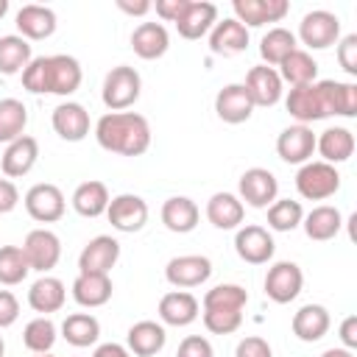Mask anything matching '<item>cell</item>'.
I'll return each instance as SVG.
<instances>
[{"label": "cell", "instance_id": "obj_1", "mask_svg": "<svg viewBox=\"0 0 357 357\" xmlns=\"http://www.w3.org/2000/svg\"><path fill=\"white\" fill-rule=\"evenodd\" d=\"M95 139L109 153L142 156L151 148V126L137 112H106L95 123Z\"/></svg>", "mask_w": 357, "mask_h": 357}, {"label": "cell", "instance_id": "obj_2", "mask_svg": "<svg viewBox=\"0 0 357 357\" xmlns=\"http://www.w3.org/2000/svg\"><path fill=\"white\" fill-rule=\"evenodd\" d=\"M139 92H142V78L128 64L112 67L100 86V98L109 112H126L128 106H134L139 100Z\"/></svg>", "mask_w": 357, "mask_h": 357}, {"label": "cell", "instance_id": "obj_3", "mask_svg": "<svg viewBox=\"0 0 357 357\" xmlns=\"http://www.w3.org/2000/svg\"><path fill=\"white\" fill-rule=\"evenodd\" d=\"M296 190L307 201H326L340 190V173L326 162H304L296 173Z\"/></svg>", "mask_w": 357, "mask_h": 357}, {"label": "cell", "instance_id": "obj_4", "mask_svg": "<svg viewBox=\"0 0 357 357\" xmlns=\"http://www.w3.org/2000/svg\"><path fill=\"white\" fill-rule=\"evenodd\" d=\"M310 50H326L332 45H337L340 39V20L337 14L332 11H324V8H315V11H307L298 22V36Z\"/></svg>", "mask_w": 357, "mask_h": 357}, {"label": "cell", "instance_id": "obj_5", "mask_svg": "<svg viewBox=\"0 0 357 357\" xmlns=\"http://www.w3.org/2000/svg\"><path fill=\"white\" fill-rule=\"evenodd\" d=\"M20 248L25 254L31 271H39V273L53 271L59 265V259H61V240L50 229H33V231H28Z\"/></svg>", "mask_w": 357, "mask_h": 357}, {"label": "cell", "instance_id": "obj_6", "mask_svg": "<svg viewBox=\"0 0 357 357\" xmlns=\"http://www.w3.org/2000/svg\"><path fill=\"white\" fill-rule=\"evenodd\" d=\"M301 287H304V273L290 259L273 262L265 273V296L276 304H290L293 298H298Z\"/></svg>", "mask_w": 357, "mask_h": 357}, {"label": "cell", "instance_id": "obj_7", "mask_svg": "<svg viewBox=\"0 0 357 357\" xmlns=\"http://www.w3.org/2000/svg\"><path fill=\"white\" fill-rule=\"evenodd\" d=\"M237 198L254 209H268L279 195V181L265 167H248L237 181Z\"/></svg>", "mask_w": 357, "mask_h": 357}, {"label": "cell", "instance_id": "obj_8", "mask_svg": "<svg viewBox=\"0 0 357 357\" xmlns=\"http://www.w3.org/2000/svg\"><path fill=\"white\" fill-rule=\"evenodd\" d=\"M22 204H25V212H28L33 220H39V223H56V220H61V215H64V209H67L64 192H61L56 184H47V181L33 184V187L25 192Z\"/></svg>", "mask_w": 357, "mask_h": 357}, {"label": "cell", "instance_id": "obj_9", "mask_svg": "<svg viewBox=\"0 0 357 357\" xmlns=\"http://www.w3.org/2000/svg\"><path fill=\"white\" fill-rule=\"evenodd\" d=\"M106 218H109L112 229L134 234V231H139L148 223V204L139 195H134V192H123V195H114L109 201Z\"/></svg>", "mask_w": 357, "mask_h": 357}, {"label": "cell", "instance_id": "obj_10", "mask_svg": "<svg viewBox=\"0 0 357 357\" xmlns=\"http://www.w3.org/2000/svg\"><path fill=\"white\" fill-rule=\"evenodd\" d=\"M234 251L248 265H265L273 257L276 243H273V237H271V231L265 226L248 223V226H240L237 229V234H234Z\"/></svg>", "mask_w": 357, "mask_h": 357}, {"label": "cell", "instance_id": "obj_11", "mask_svg": "<svg viewBox=\"0 0 357 357\" xmlns=\"http://www.w3.org/2000/svg\"><path fill=\"white\" fill-rule=\"evenodd\" d=\"M209 276H212V262L209 257H201V254H181L165 265V279L178 290L198 287Z\"/></svg>", "mask_w": 357, "mask_h": 357}, {"label": "cell", "instance_id": "obj_12", "mask_svg": "<svg viewBox=\"0 0 357 357\" xmlns=\"http://www.w3.org/2000/svg\"><path fill=\"white\" fill-rule=\"evenodd\" d=\"M245 92L251 98L254 106H276L282 100V92H284V84L279 78V73L268 64H257L245 73Z\"/></svg>", "mask_w": 357, "mask_h": 357}, {"label": "cell", "instance_id": "obj_13", "mask_svg": "<svg viewBox=\"0 0 357 357\" xmlns=\"http://www.w3.org/2000/svg\"><path fill=\"white\" fill-rule=\"evenodd\" d=\"M120 259V243L112 234L92 237L78 254V273H109Z\"/></svg>", "mask_w": 357, "mask_h": 357}, {"label": "cell", "instance_id": "obj_14", "mask_svg": "<svg viewBox=\"0 0 357 357\" xmlns=\"http://www.w3.org/2000/svg\"><path fill=\"white\" fill-rule=\"evenodd\" d=\"M234 20L245 28H262L265 22H279L290 11L287 0H234Z\"/></svg>", "mask_w": 357, "mask_h": 357}, {"label": "cell", "instance_id": "obj_15", "mask_svg": "<svg viewBox=\"0 0 357 357\" xmlns=\"http://www.w3.org/2000/svg\"><path fill=\"white\" fill-rule=\"evenodd\" d=\"M276 153L287 165H304L315 153V134L310 126H287L276 137Z\"/></svg>", "mask_w": 357, "mask_h": 357}, {"label": "cell", "instance_id": "obj_16", "mask_svg": "<svg viewBox=\"0 0 357 357\" xmlns=\"http://www.w3.org/2000/svg\"><path fill=\"white\" fill-rule=\"evenodd\" d=\"M81 64L78 59L67 56V53H56V56H47V95H73L78 86H81Z\"/></svg>", "mask_w": 357, "mask_h": 357}, {"label": "cell", "instance_id": "obj_17", "mask_svg": "<svg viewBox=\"0 0 357 357\" xmlns=\"http://www.w3.org/2000/svg\"><path fill=\"white\" fill-rule=\"evenodd\" d=\"M284 106H287V114H290L298 126H310V123H318V120L326 117V109H324L318 84L293 86V89L287 92V98H284Z\"/></svg>", "mask_w": 357, "mask_h": 357}, {"label": "cell", "instance_id": "obj_18", "mask_svg": "<svg viewBox=\"0 0 357 357\" xmlns=\"http://www.w3.org/2000/svg\"><path fill=\"white\" fill-rule=\"evenodd\" d=\"M201 312V304L187 290H170L159 298V321L162 326H190Z\"/></svg>", "mask_w": 357, "mask_h": 357}, {"label": "cell", "instance_id": "obj_19", "mask_svg": "<svg viewBox=\"0 0 357 357\" xmlns=\"http://www.w3.org/2000/svg\"><path fill=\"white\" fill-rule=\"evenodd\" d=\"M315 84H318L326 117H332V114L354 117L357 114V84H351V81H332V78L315 81Z\"/></svg>", "mask_w": 357, "mask_h": 357}, {"label": "cell", "instance_id": "obj_20", "mask_svg": "<svg viewBox=\"0 0 357 357\" xmlns=\"http://www.w3.org/2000/svg\"><path fill=\"white\" fill-rule=\"evenodd\" d=\"M215 114L223 123H229V126L245 123L254 114V103H251L245 86L243 84H226L223 89H218V95H215Z\"/></svg>", "mask_w": 357, "mask_h": 357}, {"label": "cell", "instance_id": "obj_21", "mask_svg": "<svg viewBox=\"0 0 357 357\" xmlns=\"http://www.w3.org/2000/svg\"><path fill=\"white\" fill-rule=\"evenodd\" d=\"M50 123H53V131L67 142H81L89 134V112L75 100L59 103L53 109Z\"/></svg>", "mask_w": 357, "mask_h": 357}, {"label": "cell", "instance_id": "obj_22", "mask_svg": "<svg viewBox=\"0 0 357 357\" xmlns=\"http://www.w3.org/2000/svg\"><path fill=\"white\" fill-rule=\"evenodd\" d=\"M39 159V142L28 134H22L20 139L8 142L6 151H3V159H0V167L8 178H20V176H28L33 170Z\"/></svg>", "mask_w": 357, "mask_h": 357}, {"label": "cell", "instance_id": "obj_23", "mask_svg": "<svg viewBox=\"0 0 357 357\" xmlns=\"http://www.w3.org/2000/svg\"><path fill=\"white\" fill-rule=\"evenodd\" d=\"M329 324H332V318H329V310L324 304H304V307H298L293 312L290 329H293V335L298 340L315 343L329 332Z\"/></svg>", "mask_w": 357, "mask_h": 357}, {"label": "cell", "instance_id": "obj_24", "mask_svg": "<svg viewBox=\"0 0 357 357\" xmlns=\"http://www.w3.org/2000/svg\"><path fill=\"white\" fill-rule=\"evenodd\" d=\"M165 343H167V332L156 321H137L126 332V349L134 357H153L165 349Z\"/></svg>", "mask_w": 357, "mask_h": 357}, {"label": "cell", "instance_id": "obj_25", "mask_svg": "<svg viewBox=\"0 0 357 357\" xmlns=\"http://www.w3.org/2000/svg\"><path fill=\"white\" fill-rule=\"evenodd\" d=\"M17 31H20V36L22 39H47V36H53V31H56V11L53 8H47V6H36V3H28V6H22L20 11H17Z\"/></svg>", "mask_w": 357, "mask_h": 357}, {"label": "cell", "instance_id": "obj_26", "mask_svg": "<svg viewBox=\"0 0 357 357\" xmlns=\"http://www.w3.org/2000/svg\"><path fill=\"white\" fill-rule=\"evenodd\" d=\"M64 301H67V287H64V282L56 279V276H47V273H42V276L31 284V290H28V304H31V310L39 312V315L59 312V310L64 307Z\"/></svg>", "mask_w": 357, "mask_h": 357}, {"label": "cell", "instance_id": "obj_27", "mask_svg": "<svg viewBox=\"0 0 357 357\" xmlns=\"http://www.w3.org/2000/svg\"><path fill=\"white\" fill-rule=\"evenodd\" d=\"M215 22H218V6L215 3L190 0L187 11L178 17L176 28H178V36H184V39H201L215 28Z\"/></svg>", "mask_w": 357, "mask_h": 357}, {"label": "cell", "instance_id": "obj_28", "mask_svg": "<svg viewBox=\"0 0 357 357\" xmlns=\"http://www.w3.org/2000/svg\"><path fill=\"white\" fill-rule=\"evenodd\" d=\"M248 47V28L240 25L234 17L215 22L209 31V50L215 56H237Z\"/></svg>", "mask_w": 357, "mask_h": 357}, {"label": "cell", "instance_id": "obj_29", "mask_svg": "<svg viewBox=\"0 0 357 357\" xmlns=\"http://www.w3.org/2000/svg\"><path fill=\"white\" fill-rule=\"evenodd\" d=\"M131 47L139 59L145 61H153V59H162L170 47V36H167V28L162 22H139L134 31H131Z\"/></svg>", "mask_w": 357, "mask_h": 357}, {"label": "cell", "instance_id": "obj_30", "mask_svg": "<svg viewBox=\"0 0 357 357\" xmlns=\"http://www.w3.org/2000/svg\"><path fill=\"white\" fill-rule=\"evenodd\" d=\"M245 218V204L234 195V192H215L209 201H206V220L215 226V229H240Z\"/></svg>", "mask_w": 357, "mask_h": 357}, {"label": "cell", "instance_id": "obj_31", "mask_svg": "<svg viewBox=\"0 0 357 357\" xmlns=\"http://www.w3.org/2000/svg\"><path fill=\"white\" fill-rule=\"evenodd\" d=\"M112 290L114 287H112L109 273H78L73 282V298H75V304H81L86 310L103 307L112 298Z\"/></svg>", "mask_w": 357, "mask_h": 357}, {"label": "cell", "instance_id": "obj_32", "mask_svg": "<svg viewBox=\"0 0 357 357\" xmlns=\"http://www.w3.org/2000/svg\"><path fill=\"white\" fill-rule=\"evenodd\" d=\"M315 151L321 153V162L340 165V162L351 159V153H354V134L343 126H332V128L321 131V137H315Z\"/></svg>", "mask_w": 357, "mask_h": 357}, {"label": "cell", "instance_id": "obj_33", "mask_svg": "<svg viewBox=\"0 0 357 357\" xmlns=\"http://www.w3.org/2000/svg\"><path fill=\"white\" fill-rule=\"evenodd\" d=\"M198 218H201L198 204H195L192 198H187V195H173V198H167V201L162 204V223H165V229H170L173 234H187V231H192V229L198 226Z\"/></svg>", "mask_w": 357, "mask_h": 357}, {"label": "cell", "instance_id": "obj_34", "mask_svg": "<svg viewBox=\"0 0 357 357\" xmlns=\"http://www.w3.org/2000/svg\"><path fill=\"white\" fill-rule=\"evenodd\" d=\"M301 226H304V234H307L310 240L326 243V240H332V237L343 229V215H340L337 206L321 204V206H315V209H310V212L304 215Z\"/></svg>", "mask_w": 357, "mask_h": 357}, {"label": "cell", "instance_id": "obj_35", "mask_svg": "<svg viewBox=\"0 0 357 357\" xmlns=\"http://www.w3.org/2000/svg\"><path fill=\"white\" fill-rule=\"evenodd\" d=\"M109 190L103 181H84L75 187L73 192V209L81 215V218H100L106 215V206H109Z\"/></svg>", "mask_w": 357, "mask_h": 357}, {"label": "cell", "instance_id": "obj_36", "mask_svg": "<svg viewBox=\"0 0 357 357\" xmlns=\"http://www.w3.org/2000/svg\"><path fill=\"white\" fill-rule=\"evenodd\" d=\"M61 337L75 349L95 346L98 337H100V321L95 315H89V312H73L61 324Z\"/></svg>", "mask_w": 357, "mask_h": 357}, {"label": "cell", "instance_id": "obj_37", "mask_svg": "<svg viewBox=\"0 0 357 357\" xmlns=\"http://www.w3.org/2000/svg\"><path fill=\"white\" fill-rule=\"evenodd\" d=\"M293 50H298V39H296V33L293 31H287V28H282V25H276V28H271L262 39H259V56H262V61L268 64V67H279Z\"/></svg>", "mask_w": 357, "mask_h": 357}, {"label": "cell", "instance_id": "obj_38", "mask_svg": "<svg viewBox=\"0 0 357 357\" xmlns=\"http://www.w3.org/2000/svg\"><path fill=\"white\" fill-rule=\"evenodd\" d=\"M276 73H279L282 84L287 81L290 86H307V84H315V78H318V61L307 50H293L279 64Z\"/></svg>", "mask_w": 357, "mask_h": 357}, {"label": "cell", "instance_id": "obj_39", "mask_svg": "<svg viewBox=\"0 0 357 357\" xmlns=\"http://www.w3.org/2000/svg\"><path fill=\"white\" fill-rule=\"evenodd\" d=\"M31 42L22 39L20 33L0 36V73L3 75H17L31 64Z\"/></svg>", "mask_w": 357, "mask_h": 357}, {"label": "cell", "instance_id": "obj_40", "mask_svg": "<svg viewBox=\"0 0 357 357\" xmlns=\"http://www.w3.org/2000/svg\"><path fill=\"white\" fill-rule=\"evenodd\" d=\"M28 126V109L17 98H3L0 100V142H14L25 134Z\"/></svg>", "mask_w": 357, "mask_h": 357}, {"label": "cell", "instance_id": "obj_41", "mask_svg": "<svg viewBox=\"0 0 357 357\" xmlns=\"http://www.w3.org/2000/svg\"><path fill=\"white\" fill-rule=\"evenodd\" d=\"M56 337H59V329H56V324H53L47 315H36V318L28 321L25 329H22V343H25V349L33 351V354H47V351L53 349Z\"/></svg>", "mask_w": 357, "mask_h": 357}, {"label": "cell", "instance_id": "obj_42", "mask_svg": "<svg viewBox=\"0 0 357 357\" xmlns=\"http://www.w3.org/2000/svg\"><path fill=\"white\" fill-rule=\"evenodd\" d=\"M304 220V209L298 201H290V198H276L271 206H268V226L273 231H293L298 229Z\"/></svg>", "mask_w": 357, "mask_h": 357}, {"label": "cell", "instance_id": "obj_43", "mask_svg": "<svg viewBox=\"0 0 357 357\" xmlns=\"http://www.w3.org/2000/svg\"><path fill=\"white\" fill-rule=\"evenodd\" d=\"M31 273V265L20 245H0V284H20Z\"/></svg>", "mask_w": 357, "mask_h": 357}, {"label": "cell", "instance_id": "obj_44", "mask_svg": "<svg viewBox=\"0 0 357 357\" xmlns=\"http://www.w3.org/2000/svg\"><path fill=\"white\" fill-rule=\"evenodd\" d=\"M248 293L240 284H215L204 296V310H245Z\"/></svg>", "mask_w": 357, "mask_h": 357}, {"label": "cell", "instance_id": "obj_45", "mask_svg": "<svg viewBox=\"0 0 357 357\" xmlns=\"http://www.w3.org/2000/svg\"><path fill=\"white\" fill-rule=\"evenodd\" d=\"M201 318H204V326L212 335H231L243 324V312L240 310H204Z\"/></svg>", "mask_w": 357, "mask_h": 357}, {"label": "cell", "instance_id": "obj_46", "mask_svg": "<svg viewBox=\"0 0 357 357\" xmlns=\"http://www.w3.org/2000/svg\"><path fill=\"white\" fill-rule=\"evenodd\" d=\"M22 86L33 95H47V56H33L22 70Z\"/></svg>", "mask_w": 357, "mask_h": 357}, {"label": "cell", "instance_id": "obj_47", "mask_svg": "<svg viewBox=\"0 0 357 357\" xmlns=\"http://www.w3.org/2000/svg\"><path fill=\"white\" fill-rule=\"evenodd\" d=\"M337 61L349 75H357V33H346L337 39Z\"/></svg>", "mask_w": 357, "mask_h": 357}, {"label": "cell", "instance_id": "obj_48", "mask_svg": "<svg viewBox=\"0 0 357 357\" xmlns=\"http://www.w3.org/2000/svg\"><path fill=\"white\" fill-rule=\"evenodd\" d=\"M176 357H215V349H212V343H209L206 337H201V335H187V337L178 343Z\"/></svg>", "mask_w": 357, "mask_h": 357}, {"label": "cell", "instance_id": "obj_49", "mask_svg": "<svg viewBox=\"0 0 357 357\" xmlns=\"http://www.w3.org/2000/svg\"><path fill=\"white\" fill-rule=\"evenodd\" d=\"M234 357H273V349H271V343H268L265 337L248 335V337H243V340L237 343Z\"/></svg>", "mask_w": 357, "mask_h": 357}, {"label": "cell", "instance_id": "obj_50", "mask_svg": "<svg viewBox=\"0 0 357 357\" xmlns=\"http://www.w3.org/2000/svg\"><path fill=\"white\" fill-rule=\"evenodd\" d=\"M20 318V301L11 290H0V329H8Z\"/></svg>", "mask_w": 357, "mask_h": 357}, {"label": "cell", "instance_id": "obj_51", "mask_svg": "<svg viewBox=\"0 0 357 357\" xmlns=\"http://www.w3.org/2000/svg\"><path fill=\"white\" fill-rule=\"evenodd\" d=\"M187 6H190V0H156V3H153L156 14H159L165 22H178V17L187 11Z\"/></svg>", "mask_w": 357, "mask_h": 357}, {"label": "cell", "instance_id": "obj_52", "mask_svg": "<svg viewBox=\"0 0 357 357\" xmlns=\"http://www.w3.org/2000/svg\"><path fill=\"white\" fill-rule=\"evenodd\" d=\"M20 204V190L11 178H0V215H8Z\"/></svg>", "mask_w": 357, "mask_h": 357}, {"label": "cell", "instance_id": "obj_53", "mask_svg": "<svg viewBox=\"0 0 357 357\" xmlns=\"http://www.w3.org/2000/svg\"><path fill=\"white\" fill-rule=\"evenodd\" d=\"M340 343H343V349H349V351L357 349V315H346V318L340 321Z\"/></svg>", "mask_w": 357, "mask_h": 357}, {"label": "cell", "instance_id": "obj_54", "mask_svg": "<svg viewBox=\"0 0 357 357\" xmlns=\"http://www.w3.org/2000/svg\"><path fill=\"white\" fill-rule=\"evenodd\" d=\"M117 8L131 14V17H142V14H148L153 8V3H148V0H134V3L131 0H117Z\"/></svg>", "mask_w": 357, "mask_h": 357}, {"label": "cell", "instance_id": "obj_55", "mask_svg": "<svg viewBox=\"0 0 357 357\" xmlns=\"http://www.w3.org/2000/svg\"><path fill=\"white\" fill-rule=\"evenodd\" d=\"M92 357H131V351L126 346H120V343H100L92 351Z\"/></svg>", "mask_w": 357, "mask_h": 357}, {"label": "cell", "instance_id": "obj_56", "mask_svg": "<svg viewBox=\"0 0 357 357\" xmlns=\"http://www.w3.org/2000/svg\"><path fill=\"white\" fill-rule=\"evenodd\" d=\"M321 357H354V351H349V349H343V346H337V349H326Z\"/></svg>", "mask_w": 357, "mask_h": 357}, {"label": "cell", "instance_id": "obj_57", "mask_svg": "<svg viewBox=\"0 0 357 357\" xmlns=\"http://www.w3.org/2000/svg\"><path fill=\"white\" fill-rule=\"evenodd\" d=\"M6 11H8V0H0V20L6 17Z\"/></svg>", "mask_w": 357, "mask_h": 357}, {"label": "cell", "instance_id": "obj_58", "mask_svg": "<svg viewBox=\"0 0 357 357\" xmlns=\"http://www.w3.org/2000/svg\"><path fill=\"white\" fill-rule=\"evenodd\" d=\"M0 357H6V343H3V337H0Z\"/></svg>", "mask_w": 357, "mask_h": 357}, {"label": "cell", "instance_id": "obj_59", "mask_svg": "<svg viewBox=\"0 0 357 357\" xmlns=\"http://www.w3.org/2000/svg\"><path fill=\"white\" fill-rule=\"evenodd\" d=\"M33 357H53V354H50V351H47V354H33Z\"/></svg>", "mask_w": 357, "mask_h": 357}]
</instances>
